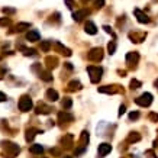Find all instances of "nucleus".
I'll return each instance as SVG.
<instances>
[{"label": "nucleus", "instance_id": "obj_28", "mask_svg": "<svg viewBox=\"0 0 158 158\" xmlns=\"http://www.w3.org/2000/svg\"><path fill=\"white\" fill-rule=\"evenodd\" d=\"M62 109H70L71 106H73V102H71V99H68V97H65V99L62 100Z\"/></svg>", "mask_w": 158, "mask_h": 158}, {"label": "nucleus", "instance_id": "obj_35", "mask_svg": "<svg viewBox=\"0 0 158 158\" xmlns=\"http://www.w3.org/2000/svg\"><path fill=\"white\" fill-rule=\"evenodd\" d=\"M16 10L12 8H3V13H6V15H12V13H15Z\"/></svg>", "mask_w": 158, "mask_h": 158}, {"label": "nucleus", "instance_id": "obj_18", "mask_svg": "<svg viewBox=\"0 0 158 158\" xmlns=\"http://www.w3.org/2000/svg\"><path fill=\"white\" fill-rule=\"evenodd\" d=\"M80 89H81V83L77 81V80H73V81L68 83V90L70 92H75V90H80Z\"/></svg>", "mask_w": 158, "mask_h": 158}, {"label": "nucleus", "instance_id": "obj_20", "mask_svg": "<svg viewBox=\"0 0 158 158\" xmlns=\"http://www.w3.org/2000/svg\"><path fill=\"white\" fill-rule=\"evenodd\" d=\"M47 65H48V68H55L57 67V64H58V58L57 57H47Z\"/></svg>", "mask_w": 158, "mask_h": 158}, {"label": "nucleus", "instance_id": "obj_7", "mask_svg": "<svg viewBox=\"0 0 158 158\" xmlns=\"http://www.w3.org/2000/svg\"><path fill=\"white\" fill-rule=\"evenodd\" d=\"M133 15L136 16V19H138V22L139 23H150V17H148V15H145L144 12H142L141 9H133Z\"/></svg>", "mask_w": 158, "mask_h": 158}, {"label": "nucleus", "instance_id": "obj_29", "mask_svg": "<svg viewBox=\"0 0 158 158\" xmlns=\"http://www.w3.org/2000/svg\"><path fill=\"white\" fill-rule=\"evenodd\" d=\"M50 48H51V42L50 41H42L41 42V50L42 51H50Z\"/></svg>", "mask_w": 158, "mask_h": 158}, {"label": "nucleus", "instance_id": "obj_38", "mask_svg": "<svg viewBox=\"0 0 158 158\" xmlns=\"http://www.w3.org/2000/svg\"><path fill=\"white\" fill-rule=\"evenodd\" d=\"M103 6H105V0H96V8L102 9Z\"/></svg>", "mask_w": 158, "mask_h": 158}, {"label": "nucleus", "instance_id": "obj_15", "mask_svg": "<svg viewBox=\"0 0 158 158\" xmlns=\"http://www.w3.org/2000/svg\"><path fill=\"white\" fill-rule=\"evenodd\" d=\"M84 31L87 33H90V35H96L97 33V28H96V25L93 23L92 20H87V23L84 26Z\"/></svg>", "mask_w": 158, "mask_h": 158}, {"label": "nucleus", "instance_id": "obj_24", "mask_svg": "<svg viewBox=\"0 0 158 158\" xmlns=\"http://www.w3.org/2000/svg\"><path fill=\"white\" fill-rule=\"evenodd\" d=\"M139 139H141V135L136 132H131V135L128 136V142H131V144L132 142H138Z\"/></svg>", "mask_w": 158, "mask_h": 158}, {"label": "nucleus", "instance_id": "obj_30", "mask_svg": "<svg viewBox=\"0 0 158 158\" xmlns=\"http://www.w3.org/2000/svg\"><path fill=\"white\" fill-rule=\"evenodd\" d=\"M141 86H142V83L139 81V80H135V78H133L132 81H131V89H132V90H135V89H139Z\"/></svg>", "mask_w": 158, "mask_h": 158}, {"label": "nucleus", "instance_id": "obj_10", "mask_svg": "<svg viewBox=\"0 0 158 158\" xmlns=\"http://www.w3.org/2000/svg\"><path fill=\"white\" fill-rule=\"evenodd\" d=\"M138 61H139V54L138 52H128L126 54V62L129 64V65H136L138 64Z\"/></svg>", "mask_w": 158, "mask_h": 158}, {"label": "nucleus", "instance_id": "obj_11", "mask_svg": "<svg viewBox=\"0 0 158 158\" xmlns=\"http://www.w3.org/2000/svg\"><path fill=\"white\" fill-rule=\"evenodd\" d=\"M99 92L106 93V94H116L120 92V89H117V86H103V87H99Z\"/></svg>", "mask_w": 158, "mask_h": 158}, {"label": "nucleus", "instance_id": "obj_19", "mask_svg": "<svg viewBox=\"0 0 158 158\" xmlns=\"http://www.w3.org/2000/svg\"><path fill=\"white\" fill-rule=\"evenodd\" d=\"M55 48L58 51H61V54H64V55H67V57H70L71 55V51L68 50V48H65L62 44H59V42H55Z\"/></svg>", "mask_w": 158, "mask_h": 158}, {"label": "nucleus", "instance_id": "obj_12", "mask_svg": "<svg viewBox=\"0 0 158 158\" xmlns=\"http://www.w3.org/2000/svg\"><path fill=\"white\" fill-rule=\"evenodd\" d=\"M58 120L61 123H68V122H73L74 120V116L68 112H59L58 113Z\"/></svg>", "mask_w": 158, "mask_h": 158}, {"label": "nucleus", "instance_id": "obj_31", "mask_svg": "<svg viewBox=\"0 0 158 158\" xmlns=\"http://www.w3.org/2000/svg\"><path fill=\"white\" fill-rule=\"evenodd\" d=\"M10 25V19L9 17H2L0 19V26H9Z\"/></svg>", "mask_w": 158, "mask_h": 158}, {"label": "nucleus", "instance_id": "obj_27", "mask_svg": "<svg viewBox=\"0 0 158 158\" xmlns=\"http://www.w3.org/2000/svg\"><path fill=\"white\" fill-rule=\"evenodd\" d=\"M108 51H109V54L112 55V54H115V51H116V42L115 41H110L108 44Z\"/></svg>", "mask_w": 158, "mask_h": 158}, {"label": "nucleus", "instance_id": "obj_46", "mask_svg": "<svg viewBox=\"0 0 158 158\" xmlns=\"http://www.w3.org/2000/svg\"><path fill=\"white\" fill-rule=\"evenodd\" d=\"M154 2H158V0H154Z\"/></svg>", "mask_w": 158, "mask_h": 158}, {"label": "nucleus", "instance_id": "obj_33", "mask_svg": "<svg viewBox=\"0 0 158 158\" xmlns=\"http://www.w3.org/2000/svg\"><path fill=\"white\" fill-rule=\"evenodd\" d=\"M64 2L67 3V8H68V9H71V10H73V9L75 8V2H74V0H64Z\"/></svg>", "mask_w": 158, "mask_h": 158}, {"label": "nucleus", "instance_id": "obj_40", "mask_svg": "<svg viewBox=\"0 0 158 158\" xmlns=\"http://www.w3.org/2000/svg\"><path fill=\"white\" fill-rule=\"evenodd\" d=\"M125 112H126V106H125V105H122V106L119 108V116H122Z\"/></svg>", "mask_w": 158, "mask_h": 158}, {"label": "nucleus", "instance_id": "obj_41", "mask_svg": "<svg viewBox=\"0 0 158 158\" xmlns=\"http://www.w3.org/2000/svg\"><path fill=\"white\" fill-rule=\"evenodd\" d=\"M5 100H6V94L0 92V102H5Z\"/></svg>", "mask_w": 158, "mask_h": 158}, {"label": "nucleus", "instance_id": "obj_17", "mask_svg": "<svg viewBox=\"0 0 158 158\" xmlns=\"http://www.w3.org/2000/svg\"><path fill=\"white\" fill-rule=\"evenodd\" d=\"M45 96H47V99L50 100V102H57V100H58V92H57V90H52V89H50V90H48V92H47V94H45Z\"/></svg>", "mask_w": 158, "mask_h": 158}, {"label": "nucleus", "instance_id": "obj_4", "mask_svg": "<svg viewBox=\"0 0 158 158\" xmlns=\"http://www.w3.org/2000/svg\"><path fill=\"white\" fill-rule=\"evenodd\" d=\"M32 106H33V103H32L31 96L25 94V96L20 97V100H19V109H20L22 112H29V110L32 109Z\"/></svg>", "mask_w": 158, "mask_h": 158}, {"label": "nucleus", "instance_id": "obj_34", "mask_svg": "<svg viewBox=\"0 0 158 158\" xmlns=\"http://www.w3.org/2000/svg\"><path fill=\"white\" fill-rule=\"evenodd\" d=\"M138 117H139V112H131L129 113V119L131 120H136Z\"/></svg>", "mask_w": 158, "mask_h": 158}, {"label": "nucleus", "instance_id": "obj_43", "mask_svg": "<svg viewBox=\"0 0 158 158\" xmlns=\"http://www.w3.org/2000/svg\"><path fill=\"white\" fill-rule=\"evenodd\" d=\"M155 87H157V89H158V80H157V81H155Z\"/></svg>", "mask_w": 158, "mask_h": 158}, {"label": "nucleus", "instance_id": "obj_5", "mask_svg": "<svg viewBox=\"0 0 158 158\" xmlns=\"http://www.w3.org/2000/svg\"><path fill=\"white\" fill-rule=\"evenodd\" d=\"M87 58L90 59L92 62H99L100 59L103 58V50L102 48H92L90 50V52L87 54Z\"/></svg>", "mask_w": 158, "mask_h": 158}, {"label": "nucleus", "instance_id": "obj_37", "mask_svg": "<svg viewBox=\"0 0 158 158\" xmlns=\"http://www.w3.org/2000/svg\"><path fill=\"white\" fill-rule=\"evenodd\" d=\"M150 120H152V122H158V115L157 113H150Z\"/></svg>", "mask_w": 158, "mask_h": 158}, {"label": "nucleus", "instance_id": "obj_39", "mask_svg": "<svg viewBox=\"0 0 158 158\" xmlns=\"http://www.w3.org/2000/svg\"><path fill=\"white\" fill-rule=\"evenodd\" d=\"M51 154H52V155H57V157H58L59 154H61V151H59L58 148H51Z\"/></svg>", "mask_w": 158, "mask_h": 158}, {"label": "nucleus", "instance_id": "obj_3", "mask_svg": "<svg viewBox=\"0 0 158 158\" xmlns=\"http://www.w3.org/2000/svg\"><path fill=\"white\" fill-rule=\"evenodd\" d=\"M135 103L138 106H142V108H148L151 103H152V94L151 93H144L139 97L135 99Z\"/></svg>", "mask_w": 158, "mask_h": 158}, {"label": "nucleus", "instance_id": "obj_44", "mask_svg": "<svg viewBox=\"0 0 158 158\" xmlns=\"http://www.w3.org/2000/svg\"><path fill=\"white\" fill-rule=\"evenodd\" d=\"M81 2H83V3H86V2H89V0H81Z\"/></svg>", "mask_w": 158, "mask_h": 158}, {"label": "nucleus", "instance_id": "obj_36", "mask_svg": "<svg viewBox=\"0 0 158 158\" xmlns=\"http://www.w3.org/2000/svg\"><path fill=\"white\" fill-rule=\"evenodd\" d=\"M103 29H105V31H106V32H108V33H110V35H112V36H113V38H115V32H113V31H112V28H110V26L105 25V26H103Z\"/></svg>", "mask_w": 158, "mask_h": 158}, {"label": "nucleus", "instance_id": "obj_21", "mask_svg": "<svg viewBox=\"0 0 158 158\" xmlns=\"http://www.w3.org/2000/svg\"><path fill=\"white\" fill-rule=\"evenodd\" d=\"M31 23L29 22H20V23H17L16 25V31L17 32H22V31H25V29H29L31 28Z\"/></svg>", "mask_w": 158, "mask_h": 158}, {"label": "nucleus", "instance_id": "obj_16", "mask_svg": "<svg viewBox=\"0 0 158 158\" xmlns=\"http://www.w3.org/2000/svg\"><path fill=\"white\" fill-rule=\"evenodd\" d=\"M39 38H41V35H39L38 31H29V32L26 33V39H28V41H31V42L39 41Z\"/></svg>", "mask_w": 158, "mask_h": 158}, {"label": "nucleus", "instance_id": "obj_42", "mask_svg": "<svg viewBox=\"0 0 158 158\" xmlns=\"http://www.w3.org/2000/svg\"><path fill=\"white\" fill-rule=\"evenodd\" d=\"M65 67L68 68V70H73V65H71L70 62H65Z\"/></svg>", "mask_w": 158, "mask_h": 158}, {"label": "nucleus", "instance_id": "obj_2", "mask_svg": "<svg viewBox=\"0 0 158 158\" xmlns=\"http://www.w3.org/2000/svg\"><path fill=\"white\" fill-rule=\"evenodd\" d=\"M3 148L8 151V158H15V155L19 154L20 148L17 147L16 144H12V142H2Z\"/></svg>", "mask_w": 158, "mask_h": 158}, {"label": "nucleus", "instance_id": "obj_23", "mask_svg": "<svg viewBox=\"0 0 158 158\" xmlns=\"http://www.w3.org/2000/svg\"><path fill=\"white\" fill-rule=\"evenodd\" d=\"M29 151H31L32 154H41L42 151H44V147L39 145V144H35V145H32V147L29 148Z\"/></svg>", "mask_w": 158, "mask_h": 158}, {"label": "nucleus", "instance_id": "obj_9", "mask_svg": "<svg viewBox=\"0 0 158 158\" xmlns=\"http://www.w3.org/2000/svg\"><path fill=\"white\" fill-rule=\"evenodd\" d=\"M51 110V106H48V105H45V103H42V102H39L38 105H36V109H35V112H36V115H48Z\"/></svg>", "mask_w": 158, "mask_h": 158}, {"label": "nucleus", "instance_id": "obj_45", "mask_svg": "<svg viewBox=\"0 0 158 158\" xmlns=\"http://www.w3.org/2000/svg\"><path fill=\"white\" fill-rule=\"evenodd\" d=\"M64 158H71V157H64Z\"/></svg>", "mask_w": 158, "mask_h": 158}, {"label": "nucleus", "instance_id": "obj_8", "mask_svg": "<svg viewBox=\"0 0 158 158\" xmlns=\"http://www.w3.org/2000/svg\"><path fill=\"white\" fill-rule=\"evenodd\" d=\"M145 38H147V32H131L129 33V39L132 42H136V44L145 41Z\"/></svg>", "mask_w": 158, "mask_h": 158}, {"label": "nucleus", "instance_id": "obj_25", "mask_svg": "<svg viewBox=\"0 0 158 158\" xmlns=\"http://www.w3.org/2000/svg\"><path fill=\"white\" fill-rule=\"evenodd\" d=\"M39 77L44 81H51L52 80V75H51L50 71H39Z\"/></svg>", "mask_w": 158, "mask_h": 158}, {"label": "nucleus", "instance_id": "obj_6", "mask_svg": "<svg viewBox=\"0 0 158 158\" xmlns=\"http://www.w3.org/2000/svg\"><path fill=\"white\" fill-rule=\"evenodd\" d=\"M112 151V145L108 142H103L99 145V150H97V158H105L109 152Z\"/></svg>", "mask_w": 158, "mask_h": 158}, {"label": "nucleus", "instance_id": "obj_26", "mask_svg": "<svg viewBox=\"0 0 158 158\" xmlns=\"http://www.w3.org/2000/svg\"><path fill=\"white\" fill-rule=\"evenodd\" d=\"M80 142H81V145H83V147H86V145H87V142H89V132H87V131H83V132H81Z\"/></svg>", "mask_w": 158, "mask_h": 158}, {"label": "nucleus", "instance_id": "obj_1", "mask_svg": "<svg viewBox=\"0 0 158 158\" xmlns=\"http://www.w3.org/2000/svg\"><path fill=\"white\" fill-rule=\"evenodd\" d=\"M87 73L90 74V81L93 84H97L102 78V74H103V68L97 65H89L87 67Z\"/></svg>", "mask_w": 158, "mask_h": 158}, {"label": "nucleus", "instance_id": "obj_22", "mask_svg": "<svg viewBox=\"0 0 158 158\" xmlns=\"http://www.w3.org/2000/svg\"><path fill=\"white\" fill-rule=\"evenodd\" d=\"M61 142H62V145H65L67 148H70L73 145V135H65Z\"/></svg>", "mask_w": 158, "mask_h": 158}, {"label": "nucleus", "instance_id": "obj_14", "mask_svg": "<svg viewBox=\"0 0 158 158\" xmlns=\"http://www.w3.org/2000/svg\"><path fill=\"white\" fill-rule=\"evenodd\" d=\"M36 133H42V131H38V129H35V128H31V129H28V131H26L25 139H26L28 142L33 141V138L36 136Z\"/></svg>", "mask_w": 158, "mask_h": 158}, {"label": "nucleus", "instance_id": "obj_32", "mask_svg": "<svg viewBox=\"0 0 158 158\" xmlns=\"http://www.w3.org/2000/svg\"><path fill=\"white\" fill-rule=\"evenodd\" d=\"M20 50L23 51V54H25V55H31V57H32V55H35V54H36V52H35V50H28V48H23V47H22Z\"/></svg>", "mask_w": 158, "mask_h": 158}, {"label": "nucleus", "instance_id": "obj_13", "mask_svg": "<svg viewBox=\"0 0 158 158\" xmlns=\"http://www.w3.org/2000/svg\"><path fill=\"white\" fill-rule=\"evenodd\" d=\"M89 15V10H86V9H81V10H77L73 13V19H74L75 22H81L84 17H87Z\"/></svg>", "mask_w": 158, "mask_h": 158}]
</instances>
